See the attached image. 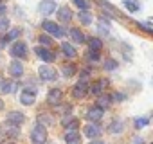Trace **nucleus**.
Here are the masks:
<instances>
[{"instance_id": "f257e3e1", "label": "nucleus", "mask_w": 153, "mask_h": 144, "mask_svg": "<svg viewBox=\"0 0 153 144\" xmlns=\"http://www.w3.org/2000/svg\"><path fill=\"white\" fill-rule=\"evenodd\" d=\"M31 142L33 144H45L47 142V130H45L43 124L38 122L33 128V131H31Z\"/></svg>"}, {"instance_id": "f03ea898", "label": "nucleus", "mask_w": 153, "mask_h": 144, "mask_svg": "<svg viewBox=\"0 0 153 144\" xmlns=\"http://www.w3.org/2000/svg\"><path fill=\"white\" fill-rule=\"evenodd\" d=\"M38 74H40V78L43 81H54V79H58V72L52 67H49V65H42L38 68Z\"/></svg>"}, {"instance_id": "7ed1b4c3", "label": "nucleus", "mask_w": 153, "mask_h": 144, "mask_svg": "<svg viewBox=\"0 0 153 144\" xmlns=\"http://www.w3.org/2000/svg\"><path fill=\"white\" fill-rule=\"evenodd\" d=\"M42 27L49 33V34H52V36H56V38H61V36H65V31L58 25V24H54V22H51V20H45L43 24H42Z\"/></svg>"}, {"instance_id": "20e7f679", "label": "nucleus", "mask_w": 153, "mask_h": 144, "mask_svg": "<svg viewBox=\"0 0 153 144\" xmlns=\"http://www.w3.org/2000/svg\"><path fill=\"white\" fill-rule=\"evenodd\" d=\"M38 11L42 15H45V16L52 15L56 11V2H54V0H42V2L38 4Z\"/></svg>"}, {"instance_id": "39448f33", "label": "nucleus", "mask_w": 153, "mask_h": 144, "mask_svg": "<svg viewBox=\"0 0 153 144\" xmlns=\"http://www.w3.org/2000/svg\"><path fill=\"white\" fill-rule=\"evenodd\" d=\"M9 52H11L13 58H25V54H27V45H25L24 42H16V43L11 45Z\"/></svg>"}, {"instance_id": "423d86ee", "label": "nucleus", "mask_w": 153, "mask_h": 144, "mask_svg": "<svg viewBox=\"0 0 153 144\" xmlns=\"http://www.w3.org/2000/svg\"><path fill=\"white\" fill-rule=\"evenodd\" d=\"M88 92V83H87V78H83L78 85L74 87V90H72V96L76 97V99H81V97H85V94Z\"/></svg>"}, {"instance_id": "0eeeda50", "label": "nucleus", "mask_w": 153, "mask_h": 144, "mask_svg": "<svg viewBox=\"0 0 153 144\" xmlns=\"http://www.w3.org/2000/svg\"><path fill=\"white\" fill-rule=\"evenodd\" d=\"M7 124L9 126H20V124H24V121H25V115L22 114V112H9L7 114Z\"/></svg>"}, {"instance_id": "6e6552de", "label": "nucleus", "mask_w": 153, "mask_h": 144, "mask_svg": "<svg viewBox=\"0 0 153 144\" xmlns=\"http://www.w3.org/2000/svg\"><path fill=\"white\" fill-rule=\"evenodd\" d=\"M20 101H22V105H25V106L34 105V101H36V92L31 90V88H25V90L20 94Z\"/></svg>"}, {"instance_id": "1a4fd4ad", "label": "nucleus", "mask_w": 153, "mask_h": 144, "mask_svg": "<svg viewBox=\"0 0 153 144\" xmlns=\"http://www.w3.org/2000/svg\"><path fill=\"white\" fill-rule=\"evenodd\" d=\"M9 74H11L13 78H20V76L24 74V63H20L18 59L11 61V63H9Z\"/></svg>"}, {"instance_id": "9d476101", "label": "nucleus", "mask_w": 153, "mask_h": 144, "mask_svg": "<svg viewBox=\"0 0 153 144\" xmlns=\"http://www.w3.org/2000/svg\"><path fill=\"white\" fill-rule=\"evenodd\" d=\"M34 50H36V56H38L40 59H43L45 63H49V61L54 59V52L49 50V49H45V47H36Z\"/></svg>"}, {"instance_id": "9b49d317", "label": "nucleus", "mask_w": 153, "mask_h": 144, "mask_svg": "<svg viewBox=\"0 0 153 144\" xmlns=\"http://www.w3.org/2000/svg\"><path fill=\"white\" fill-rule=\"evenodd\" d=\"M61 97H63V92H61L59 88H52V90L49 92V96H47V101H49L51 105L58 106V105L61 103Z\"/></svg>"}, {"instance_id": "f8f14e48", "label": "nucleus", "mask_w": 153, "mask_h": 144, "mask_svg": "<svg viewBox=\"0 0 153 144\" xmlns=\"http://www.w3.org/2000/svg\"><path fill=\"white\" fill-rule=\"evenodd\" d=\"M101 117H103V108H101V106H92V108H88V112H87V119H88V121L96 122V121H101Z\"/></svg>"}, {"instance_id": "ddd939ff", "label": "nucleus", "mask_w": 153, "mask_h": 144, "mask_svg": "<svg viewBox=\"0 0 153 144\" xmlns=\"http://www.w3.org/2000/svg\"><path fill=\"white\" fill-rule=\"evenodd\" d=\"M65 142L67 144H81V135L78 130H72L65 133Z\"/></svg>"}, {"instance_id": "4468645a", "label": "nucleus", "mask_w": 153, "mask_h": 144, "mask_svg": "<svg viewBox=\"0 0 153 144\" xmlns=\"http://www.w3.org/2000/svg\"><path fill=\"white\" fill-rule=\"evenodd\" d=\"M83 131H85V135H87V137H90V139H96V137H99V135H101V128H99L96 122L87 124Z\"/></svg>"}, {"instance_id": "2eb2a0df", "label": "nucleus", "mask_w": 153, "mask_h": 144, "mask_svg": "<svg viewBox=\"0 0 153 144\" xmlns=\"http://www.w3.org/2000/svg\"><path fill=\"white\" fill-rule=\"evenodd\" d=\"M20 33H22V31H20V27H15V29H11V31H9L6 36H2V38H0V47H4L7 42H11V40L18 38V36H20Z\"/></svg>"}, {"instance_id": "dca6fc26", "label": "nucleus", "mask_w": 153, "mask_h": 144, "mask_svg": "<svg viewBox=\"0 0 153 144\" xmlns=\"http://www.w3.org/2000/svg\"><path fill=\"white\" fill-rule=\"evenodd\" d=\"M63 126L67 128V131L78 130V128H79V121L74 119V117H65V119H63Z\"/></svg>"}, {"instance_id": "f3484780", "label": "nucleus", "mask_w": 153, "mask_h": 144, "mask_svg": "<svg viewBox=\"0 0 153 144\" xmlns=\"http://www.w3.org/2000/svg\"><path fill=\"white\" fill-rule=\"evenodd\" d=\"M58 16H59L61 22H70V20H72V11H70L67 6H63V7L58 9Z\"/></svg>"}, {"instance_id": "a211bd4d", "label": "nucleus", "mask_w": 153, "mask_h": 144, "mask_svg": "<svg viewBox=\"0 0 153 144\" xmlns=\"http://www.w3.org/2000/svg\"><path fill=\"white\" fill-rule=\"evenodd\" d=\"M70 38H72L76 43H85V40H87V38H85V34L81 33V29H76V27H74V29H70Z\"/></svg>"}, {"instance_id": "6ab92c4d", "label": "nucleus", "mask_w": 153, "mask_h": 144, "mask_svg": "<svg viewBox=\"0 0 153 144\" xmlns=\"http://www.w3.org/2000/svg\"><path fill=\"white\" fill-rule=\"evenodd\" d=\"M108 85V81L106 79H103V81H97V83H94L92 87H90V92L92 94H96V96H101V92H103V87H106Z\"/></svg>"}, {"instance_id": "aec40b11", "label": "nucleus", "mask_w": 153, "mask_h": 144, "mask_svg": "<svg viewBox=\"0 0 153 144\" xmlns=\"http://www.w3.org/2000/svg\"><path fill=\"white\" fill-rule=\"evenodd\" d=\"M61 50H63V54H65V56H68V58H76V56H78L76 49H74L70 43H61Z\"/></svg>"}, {"instance_id": "412c9836", "label": "nucleus", "mask_w": 153, "mask_h": 144, "mask_svg": "<svg viewBox=\"0 0 153 144\" xmlns=\"http://www.w3.org/2000/svg\"><path fill=\"white\" fill-rule=\"evenodd\" d=\"M61 72H63V76H65V78H72V76L76 74V65H72V63H68V65H63Z\"/></svg>"}, {"instance_id": "4be33fe9", "label": "nucleus", "mask_w": 153, "mask_h": 144, "mask_svg": "<svg viewBox=\"0 0 153 144\" xmlns=\"http://www.w3.org/2000/svg\"><path fill=\"white\" fill-rule=\"evenodd\" d=\"M88 47H90V50H101L103 49V42L99 40V38H90L88 40Z\"/></svg>"}, {"instance_id": "5701e85b", "label": "nucleus", "mask_w": 153, "mask_h": 144, "mask_svg": "<svg viewBox=\"0 0 153 144\" xmlns=\"http://www.w3.org/2000/svg\"><path fill=\"white\" fill-rule=\"evenodd\" d=\"M79 22H81L83 25H88V24L92 22V15H90L88 11H79Z\"/></svg>"}, {"instance_id": "b1692460", "label": "nucleus", "mask_w": 153, "mask_h": 144, "mask_svg": "<svg viewBox=\"0 0 153 144\" xmlns=\"http://www.w3.org/2000/svg\"><path fill=\"white\" fill-rule=\"evenodd\" d=\"M110 103H112V96H99L97 106H101V108H106V106H110Z\"/></svg>"}, {"instance_id": "393cba45", "label": "nucleus", "mask_w": 153, "mask_h": 144, "mask_svg": "<svg viewBox=\"0 0 153 144\" xmlns=\"http://www.w3.org/2000/svg\"><path fill=\"white\" fill-rule=\"evenodd\" d=\"M72 2L79 7V11H88V7H90V2H88V0H72Z\"/></svg>"}, {"instance_id": "a878e982", "label": "nucleus", "mask_w": 153, "mask_h": 144, "mask_svg": "<svg viewBox=\"0 0 153 144\" xmlns=\"http://www.w3.org/2000/svg\"><path fill=\"white\" fill-rule=\"evenodd\" d=\"M38 122L40 124H52V115H49V114H40L38 115Z\"/></svg>"}, {"instance_id": "bb28decb", "label": "nucleus", "mask_w": 153, "mask_h": 144, "mask_svg": "<svg viewBox=\"0 0 153 144\" xmlns=\"http://www.w3.org/2000/svg\"><path fill=\"white\" fill-rule=\"evenodd\" d=\"M124 7H126L128 11H131V13L139 11V4L135 2V0H124Z\"/></svg>"}, {"instance_id": "cd10ccee", "label": "nucleus", "mask_w": 153, "mask_h": 144, "mask_svg": "<svg viewBox=\"0 0 153 144\" xmlns=\"http://www.w3.org/2000/svg\"><path fill=\"white\" fill-rule=\"evenodd\" d=\"M123 126H124L123 121H114V122L110 124V131H112V133H119V131L123 130Z\"/></svg>"}, {"instance_id": "c85d7f7f", "label": "nucleus", "mask_w": 153, "mask_h": 144, "mask_svg": "<svg viewBox=\"0 0 153 144\" xmlns=\"http://www.w3.org/2000/svg\"><path fill=\"white\" fill-rule=\"evenodd\" d=\"M149 124V119L148 117H140V119H135V128H144Z\"/></svg>"}, {"instance_id": "c756f323", "label": "nucleus", "mask_w": 153, "mask_h": 144, "mask_svg": "<svg viewBox=\"0 0 153 144\" xmlns=\"http://www.w3.org/2000/svg\"><path fill=\"white\" fill-rule=\"evenodd\" d=\"M105 68H106V70H115V68H117V61H115V59H106Z\"/></svg>"}, {"instance_id": "7c9ffc66", "label": "nucleus", "mask_w": 153, "mask_h": 144, "mask_svg": "<svg viewBox=\"0 0 153 144\" xmlns=\"http://www.w3.org/2000/svg\"><path fill=\"white\" fill-rule=\"evenodd\" d=\"M9 29V20L7 18H0V33H4Z\"/></svg>"}, {"instance_id": "2f4dec72", "label": "nucleus", "mask_w": 153, "mask_h": 144, "mask_svg": "<svg viewBox=\"0 0 153 144\" xmlns=\"http://www.w3.org/2000/svg\"><path fill=\"white\" fill-rule=\"evenodd\" d=\"M88 59L90 61H97L99 59V52L97 50H88Z\"/></svg>"}, {"instance_id": "473e14b6", "label": "nucleus", "mask_w": 153, "mask_h": 144, "mask_svg": "<svg viewBox=\"0 0 153 144\" xmlns=\"http://www.w3.org/2000/svg\"><path fill=\"white\" fill-rule=\"evenodd\" d=\"M40 42H42L43 45H51V43H52V40H51L49 36H45V34H42V36H40Z\"/></svg>"}, {"instance_id": "72a5a7b5", "label": "nucleus", "mask_w": 153, "mask_h": 144, "mask_svg": "<svg viewBox=\"0 0 153 144\" xmlns=\"http://www.w3.org/2000/svg\"><path fill=\"white\" fill-rule=\"evenodd\" d=\"M114 97H115V99H117V101H123V99H124V96H123V94H115V96H114Z\"/></svg>"}, {"instance_id": "f704fd0d", "label": "nucleus", "mask_w": 153, "mask_h": 144, "mask_svg": "<svg viewBox=\"0 0 153 144\" xmlns=\"http://www.w3.org/2000/svg\"><path fill=\"white\" fill-rule=\"evenodd\" d=\"M6 11H7V9H6V6H0V15H4Z\"/></svg>"}, {"instance_id": "c9c22d12", "label": "nucleus", "mask_w": 153, "mask_h": 144, "mask_svg": "<svg viewBox=\"0 0 153 144\" xmlns=\"http://www.w3.org/2000/svg\"><path fill=\"white\" fill-rule=\"evenodd\" d=\"M90 144H105L103 140H94V142H90Z\"/></svg>"}, {"instance_id": "e433bc0d", "label": "nucleus", "mask_w": 153, "mask_h": 144, "mask_svg": "<svg viewBox=\"0 0 153 144\" xmlns=\"http://www.w3.org/2000/svg\"><path fill=\"white\" fill-rule=\"evenodd\" d=\"M135 144H142V139H135Z\"/></svg>"}, {"instance_id": "4c0bfd02", "label": "nucleus", "mask_w": 153, "mask_h": 144, "mask_svg": "<svg viewBox=\"0 0 153 144\" xmlns=\"http://www.w3.org/2000/svg\"><path fill=\"white\" fill-rule=\"evenodd\" d=\"M2 108H4V101H2V99H0V110H2Z\"/></svg>"}, {"instance_id": "58836bf2", "label": "nucleus", "mask_w": 153, "mask_h": 144, "mask_svg": "<svg viewBox=\"0 0 153 144\" xmlns=\"http://www.w3.org/2000/svg\"><path fill=\"white\" fill-rule=\"evenodd\" d=\"M0 2H2V0H0Z\"/></svg>"}]
</instances>
